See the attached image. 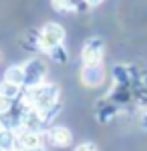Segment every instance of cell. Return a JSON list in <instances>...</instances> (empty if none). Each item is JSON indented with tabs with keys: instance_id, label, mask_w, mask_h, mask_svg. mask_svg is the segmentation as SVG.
<instances>
[{
	"instance_id": "6da1fadb",
	"label": "cell",
	"mask_w": 147,
	"mask_h": 151,
	"mask_svg": "<svg viewBox=\"0 0 147 151\" xmlns=\"http://www.w3.org/2000/svg\"><path fill=\"white\" fill-rule=\"evenodd\" d=\"M24 105L34 109L38 115L43 117L46 125L57 117L61 111V87L57 83H43L32 89H24Z\"/></svg>"
},
{
	"instance_id": "7a4b0ae2",
	"label": "cell",
	"mask_w": 147,
	"mask_h": 151,
	"mask_svg": "<svg viewBox=\"0 0 147 151\" xmlns=\"http://www.w3.org/2000/svg\"><path fill=\"white\" fill-rule=\"evenodd\" d=\"M65 42V28L58 22H45L36 35V48L40 52H48L50 48Z\"/></svg>"
},
{
	"instance_id": "3957f363",
	"label": "cell",
	"mask_w": 147,
	"mask_h": 151,
	"mask_svg": "<svg viewBox=\"0 0 147 151\" xmlns=\"http://www.w3.org/2000/svg\"><path fill=\"white\" fill-rule=\"evenodd\" d=\"M22 67H24V89L38 87V85H43L46 81L48 67H46L45 58L32 57V58H28L26 63H22Z\"/></svg>"
},
{
	"instance_id": "277c9868",
	"label": "cell",
	"mask_w": 147,
	"mask_h": 151,
	"mask_svg": "<svg viewBox=\"0 0 147 151\" xmlns=\"http://www.w3.org/2000/svg\"><path fill=\"white\" fill-rule=\"evenodd\" d=\"M103 57H105V42L99 36H91L85 40V45L81 48V60L85 67H95V65H103Z\"/></svg>"
},
{
	"instance_id": "5b68a950",
	"label": "cell",
	"mask_w": 147,
	"mask_h": 151,
	"mask_svg": "<svg viewBox=\"0 0 147 151\" xmlns=\"http://www.w3.org/2000/svg\"><path fill=\"white\" fill-rule=\"evenodd\" d=\"M10 131H12V139L16 143H20V145H24V147H28V149H43L45 147L43 145V135L36 129L24 127V125H14Z\"/></svg>"
},
{
	"instance_id": "8992f818",
	"label": "cell",
	"mask_w": 147,
	"mask_h": 151,
	"mask_svg": "<svg viewBox=\"0 0 147 151\" xmlns=\"http://www.w3.org/2000/svg\"><path fill=\"white\" fill-rule=\"evenodd\" d=\"M46 141L55 147H68L73 143V133L71 129L65 127V125H53V127L46 131Z\"/></svg>"
},
{
	"instance_id": "52a82bcc",
	"label": "cell",
	"mask_w": 147,
	"mask_h": 151,
	"mask_svg": "<svg viewBox=\"0 0 147 151\" xmlns=\"http://www.w3.org/2000/svg\"><path fill=\"white\" fill-rule=\"evenodd\" d=\"M103 81H105V69H103V65H95V67H85V65H83L81 83H83L85 87L95 89V87H99Z\"/></svg>"
},
{
	"instance_id": "ba28073f",
	"label": "cell",
	"mask_w": 147,
	"mask_h": 151,
	"mask_svg": "<svg viewBox=\"0 0 147 151\" xmlns=\"http://www.w3.org/2000/svg\"><path fill=\"white\" fill-rule=\"evenodd\" d=\"M50 4L57 12H81L87 8L85 0H50Z\"/></svg>"
},
{
	"instance_id": "9c48e42d",
	"label": "cell",
	"mask_w": 147,
	"mask_h": 151,
	"mask_svg": "<svg viewBox=\"0 0 147 151\" xmlns=\"http://www.w3.org/2000/svg\"><path fill=\"white\" fill-rule=\"evenodd\" d=\"M4 81L12 83V85H16V87H22L24 89V67L22 65H12L6 69L4 73Z\"/></svg>"
},
{
	"instance_id": "30bf717a",
	"label": "cell",
	"mask_w": 147,
	"mask_h": 151,
	"mask_svg": "<svg viewBox=\"0 0 147 151\" xmlns=\"http://www.w3.org/2000/svg\"><path fill=\"white\" fill-rule=\"evenodd\" d=\"M45 55H48V57L53 58V60H57V63H67V48H65V45H58V47L50 48Z\"/></svg>"
},
{
	"instance_id": "8fae6325",
	"label": "cell",
	"mask_w": 147,
	"mask_h": 151,
	"mask_svg": "<svg viewBox=\"0 0 147 151\" xmlns=\"http://www.w3.org/2000/svg\"><path fill=\"white\" fill-rule=\"evenodd\" d=\"M10 141H12V131L4 125V121L0 117V143H10Z\"/></svg>"
},
{
	"instance_id": "7c38bea8",
	"label": "cell",
	"mask_w": 147,
	"mask_h": 151,
	"mask_svg": "<svg viewBox=\"0 0 147 151\" xmlns=\"http://www.w3.org/2000/svg\"><path fill=\"white\" fill-rule=\"evenodd\" d=\"M75 151H99V149H97V145H95V143L85 141V143H79V145L75 147Z\"/></svg>"
},
{
	"instance_id": "4fadbf2b",
	"label": "cell",
	"mask_w": 147,
	"mask_h": 151,
	"mask_svg": "<svg viewBox=\"0 0 147 151\" xmlns=\"http://www.w3.org/2000/svg\"><path fill=\"white\" fill-rule=\"evenodd\" d=\"M10 151H45V147H43V149H28V147H24V145H20V143H16V141L12 139Z\"/></svg>"
},
{
	"instance_id": "5bb4252c",
	"label": "cell",
	"mask_w": 147,
	"mask_h": 151,
	"mask_svg": "<svg viewBox=\"0 0 147 151\" xmlns=\"http://www.w3.org/2000/svg\"><path fill=\"white\" fill-rule=\"evenodd\" d=\"M139 125H141V129L143 131H147V109L139 115Z\"/></svg>"
},
{
	"instance_id": "9a60e30c",
	"label": "cell",
	"mask_w": 147,
	"mask_h": 151,
	"mask_svg": "<svg viewBox=\"0 0 147 151\" xmlns=\"http://www.w3.org/2000/svg\"><path fill=\"white\" fill-rule=\"evenodd\" d=\"M101 2H103V0H85V4H87V6H99Z\"/></svg>"
},
{
	"instance_id": "2e32d148",
	"label": "cell",
	"mask_w": 147,
	"mask_h": 151,
	"mask_svg": "<svg viewBox=\"0 0 147 151\" xmlns=\"http://www.w3.org/2000/svg\"><path fill=\"white\" fill-rule=\"evenodd\" d=\"M10 145H12V141L10 143H0V151H10Z\"/></svg>"
},
{
	"instance_id": "e0dca14e",
	"label": "cell",
	"mask_w": 147,
	"mask_h": 151,
	"mask_svg": "<svg viewBox=\"0 0 147 151\" xmlns=\"http://www.w3.org/2000/svg\"><path fill=\"white\" fill-rule=\"evenodd\" d=\"M0 58H2V57H0Z\"/></svg>"
}]
</instances>
